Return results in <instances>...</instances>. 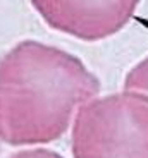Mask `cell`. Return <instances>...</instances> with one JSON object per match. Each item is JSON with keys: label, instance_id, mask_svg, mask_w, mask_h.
<instances>
[{"label": "cell", "instance_id": "obj_4", "mask_svg": "<svg viewBox=\"0 0 148 158\" xmlns=\"http://www.w3.org/2000/svg\"><path fill=\"white\" fill-rule=\"evenodd\" d=\"M124 88L148 93V55L129 69V72L124 77Z\"/></svg>", "mask_w": 148, "mask_h": 158}, {"label": "cell", "instance_id": "obj_1", "mask_svg": "<svg viewBox=\"0 0 148 158\" xmlns=\"http://www.w3.org/2000/svg\"><path fill=\"white\" fill-rule=\"evenodd\" d=\"M100 79L69 52L23 40L0 57V141L47 144L67 132Z\"/></svg>", "mask_w": 148, "mask_h": 158}, {"label": "cell", "instance_id": "obj_2", "mask_svg": "<svg viewBox=\"0 0 148 158\" xmlns=\"http://www.w3.org/2000/svg\"><path fill=\"white\" fill-rule=\"evenodd\" d=\"M72 158H148V93L126 89L83 103L71 132Z\"/></svg>", "mask_w": 148, "mask_h": 158}, {"label": "cell", "instance_id": "obj_3", "mask_svg": "<svg viewBox=\"0 0 148 158\" xmlns=\"http://www.w3.org/2000/svg\"><path fill=\"white\" fill-rule=\"evenodd\" d=\"M53 31L81 41H102L128 26L141 0H29Z\"/></svg>", "mask_w": 148, "mask_h": 158}, {"label": "cell", "instance_id": "obj_5", "mask_svg": "<svg viewBox=\"0 0 148 158\" xmlns=\"http://www.w3.org/2000/svg\"><path fill=\"white\" fill-rule=\"evenodd\" d=\"M7 158H64V156L53 150H47V148H31V150L14 151Z\"/></svg>", "mask_w": 148, "mask_h": 158}, {"label": "cell", "instance_id": "obj_6", "mask_svg": "<svg viewBox=\"0 0 148 158\" xmlns=\"http://www.w3.org/2000/svg\"><path fill=\"white\" fill-rule=\"evenodd\" d=\"M0 151H2V148H0Z\"/></svg>", "mask_w": 148, "mask_h": 158}]
</instances>
